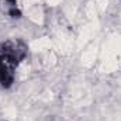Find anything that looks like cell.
Instances as JSON below:
<instances>
[{
    "label": "cell",
    "instance_id": "obj_2",
    "mask_svg": "<svg viewBox=\"0 0 121 121\" xmlns=\"http://www.w3.org/2000/svg\"><path fill=\"white\" fill-rule=\"evenodd\" d=\"M9 1V13L11 17H20L21 13L17 7V0H7Z\"/></svg>",
    "mask_w": 121,
    "mask_h": 121
},
{
    "label": "cell",
    "instance_id": "obj_1",
    "mask_svg": "<svg viewBox=\"0 0 121 121\" xmlns=\"http://www.w3.org/2000/svg\"><path fill=\"white\" fill-rule=\"evenodd\" d=\"M28 52L27 44L20 38H10L0 42V86L9 89L14 83L18 65Z\"/></svg>",
    "mask_w": 121,
    "mask_h": 121
}]
</instances>
